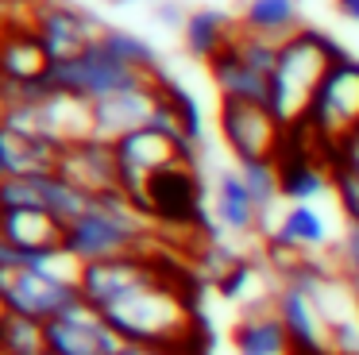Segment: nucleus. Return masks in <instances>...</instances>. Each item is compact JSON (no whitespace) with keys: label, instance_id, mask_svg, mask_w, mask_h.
I'll list each match as a JSON object with an SVG mask.
<instances>
[{"label":"nucleus","instance_id":"nucleus-6","mask_svg":"<svg viewBox=\"0 0 359 355\" xmlns=\"http://www.w3.org/2000/svg\"><path fill=\"white\" fill-rule=\"evenodd\" d=\"M302 123H309L317 131V139L328 151H336L351 131H359V58L340 54L332 62V69L325 74L309 116Z\"/></svg>","mask_w":359,"mask_h":355},{"label":"nucleus","instance_id":"nucleus-13","mask_svg":"<svg viewBox=\"0 0 359 355\" xmlns=\"http://www.w3.org/2000/svg\"><path fill=\"white\" fill-rule=\"evenodd\" d=\"M158 97H163V74L155 81H143V85H132V89L112 93V97L93 100V135L116 143L128 131L147 128L158 108Z\"/></svg>","mask_w":359,"mask_h":355},{"label":"nucleus","instance_id":"nucleus-28","mask_svg":"<svg viewBox=\"0 0 359 355\" xmlns=\"http://www.w3.org/2000/svg\"><path fill=\"white\" fill-rule=\"evenodd\" d=\"M0 355H47V328L24 313H12L0 324Z\"/></svg>","mask_w":359,"mask_h":355},{"label":"nucleus","instance_id":"nucleus-34","mask_svg":"<svg viewBox=\"0 0 359 355\" xmlns=\"http://www.w3.org/2000/svg\"><path fill=\"white\" fill-rule=\"evenodd\" d=\"M336 170H340V174H355L359 178V131H351V135L332 151V174H336Z\"/></svg>","mask_w":359,"mask_h":355},{"label":"nucleus","instance_id":"nucleus-24","mask_svg":"<svg viewBox=\"0 0 359 355\" xmlns=\"http://www.w3.org/2000/svg\"><path fill=\"white\" fill-rule=\"evenodd\" d=\"M271 239H278L286 247H297V251H317V247L328 243V224L313 205H290Z\"/></svg>","mask_w":359,"mask_h":355},{"label":"nucleus","instance_id":"nucleus-15","mask_svg":"<svg viewBox=\"0 0 359 355\" xmlns=\"http://www.w3.org/2000/svg\"><path fill=\"white\" fill-rule=\"evenodd\" d=\"M274 313L282 316L290 332V344H294L297 355H325L328 347V321L320 313V305L313 301V293H305L302 286L286 282L274 301Z\"/></svg>","mask_w":359,"mask_h":355},{"label":"nucleus","instance_id":"nucleus-37","mask_svg":"<svg viewBox=\"0 0 359 355\" xmlns=\"http://www.w3.org/2000/svg\"><path fill=\"white\" fill-rule=\"evenodd\" d=\"M16 267H24V255H20L8 239L0 236V270H16Z\"/></svg>","mask_w":359,"mask_h":355},{"label":"nucleus","instance_id":"nucleus-39","mask_svg":"<svg viewBox=\"0 0 359 355\" xmlns=\"http://www.w3.org/2000/svg\"><path fill=\"white\" fill-rule=\"evenodd\" d=\"M12 316V305H8V297H4V290H0V324Z\"/></svg>","mask_w":359,"mask_h":355},{"label":"nucleus","instance_id":"nucleus-2","mask_svg":"<svg viewBox=\"0 0 359 355\" xmlns=\"http://www.w3.org/2000/svg\"><path fill=\"white\" fill-rule=\"evenodd\" d=\"M340 46L325 35V31L302 27L290 39H282L278 66L271 74V112L278 116L286 128L302 123L313 108L325 74L332 69V62L340 58Z\"/></svg>","mask_w":359,"mask_h":355},{"label":"nucleus","instance_id":"nucleus-5","mask_svg":"<svg viewBox=\"0 0 359 355\" xmlns=\"http://www.w3.org/2000/svg\"><path fill=\"white\" fill-rule=\"evenodd\" d=\"M158 74H140V69L124 66L112 51H104L101 39H97L89 51H81L78 58H66V62H55L47 74V85L58 93H74L81 100H101V97H112L120 89H132V85H143V81H155Z\"/></svg>","mask_w":359,"mask_h":355},{"label":"nucleus","instance_id":"nucleus-29","mask_svg":"<svg viewBox=\"0 0 359 355\" xmlns=\"http://www.w3.org/2000/svg\"><path fill=\"white\" fill-rule=\"evenodd\" d=\"M240 174L248 182L251 197H255L259 213L266 216V208L282 197V174H278V162H240Z\"/></svg>","mask_w":359,"mask_h":355},{"label":"nucleus","instance_id":"nucleus-4","mask_svg":"<svg viewBox=\"0 0 359 355\" xmlns=\"http://www.w3.org/2000/svg\"><path fill=\"white\" fill-rule=\"evenodd\" d=\"M116 162H120V189H124L128 197H132V205L140 208L143 189H147V182L158 170L174 166V162H197V154H194V147L182 143L178 135L147 123V128H135V131H128L124 139H116Z\"/></svg>","mask_w":359,"mask_h":355},{"label":"nucleus","instance_id":"nucleus-33","mask_svg":"<svg viewBox=\"0 0 359 355\" xmlns=\"http://www.w3.org/2000/svg\"><path fill=\"white\" fill-rule=\"evenodd\" d=\"M336 197H340V208L348 213V224H359V178L355 174L336 170Z\"/></svg>","mask_w":359,"mask_h":355},{"label":"nucleus","instance_id":"nucleus-40","mask_svg":"<svg viewBox=\"0 0 359 355\" xmlns=\"http://www.w3.org/2000/svg\"><path fill=\"white\" fill-rule=\"evenodd\" d=\"M47 355H50V351H47Z\"/></svg>","mask_w":359,"mask_h":355},{"label":"nucleus","instance_id":"nucleus-10","mask_svg":"<svg viewBox=\"0 0 359 355\" xmlns=\"http://www.w3.org/2000/svg\"><path fill=\"white\" fill-rule=\"evenodd\" d=\"M0 290L8 297L12 313H24L32 321H55L58 313L81 301V286L50 278L39 267H16V270H0Z\"/></svg>","mask_w":359,"mask_h":355},{"label":"nucleus","instance_id":"nucleus-30","mask_svg":"<svg viewBox=\"0 0 359 355\" xmlns=\"http://www.w3.org/2000/svg\"><path fill=\"white\" fill-rule=\"evenodd\" d=\"M8 208H43V174L4 178L0 182V213Z\"/></svg>","mask_w":359,"mask_h":355},{"label":"nucleus","instance_id":"nucleus-26","mask_svg":"<svg viewBox=\"0 0 359 355\" xmlns=\"http://www.w3.org/2000/svg\"><path fill=\"white\" fill-rule=\"evenodd\" d=\"M43 208L55 213L58 220L70 228L78 216H86L93 208V193L78 189L74 182H66L62 174H43Z\"/></svg>","mask_w":359,"mask_h":355},{"label":"nucleus","instance_id":"nucleus-38","mask_svg":"<svg viewBox=\"0 0 359 355\" xmlns=\"http://www.w3.org/2000/svg\"><path fill=\"white\" fill-rule=\"evenodd\" d=\"M336 8H340L351 23H359V0H336Z\"/></svg>","mask_w":359,"mask_h":355},{"label":"nucleus","instance_id":"nucleus-36","mask_svg":"<svg viewBox=\"0 0 359 355\" xmlns=\"http://www.w3.org/2000/svg\"><path fill=\"white\" fill-rule=\"evenodd\" d=\"M186 15H189V12H186ZM186 15H182L178 4H158V8H155V20H158V23H170V27H186Z\"/></svg>","mask_w":359,"mask_h":355},{"label":"nucleus","instance_id":"nucleus-19","mask_svg":"<svg viewBox=\"0 0 359 355\" xmlns=\"http://www.w3.org/2000/svg\"><path fill=\"white\" fill-rule=\"evenodd\" d=\"M209 77L217 85L220 100H251V105H271V77L259 74L251 62L240 58L232 43H228L224 54L209 62Z\"/></svg>","mask_w":359,"mask_h":355},{"label":"nucleus","instance_id":"nucleus-14","mask_svg":"<svg viewBox=\"0 0 359 355\" xmlns=\"http://www.w3.org/2000/svg\"><path fill=\"white\" fill-rule=\"evenodd\" d=\"M58 174L66 182H74L86 193H112L120 189V162H116V143L101 135H89L81 143L62 147V159H58Z\"/></svg>","mask_w":359,"mask_h":355},{"label":"nucleus","instance_id":"nucleus-8","mask_svg":"<svg viewBox=\"0 0 359 355\" xmlns=\"http://www.w3.org/2000/svg\"><path fill=\"white\" fill-rule=\"evenodd\" d=\"M43 328H47V351L50 355H120L128 344L104 321L101 309H93L86 297L74 301L66 313H58Z\"/></svg>","mask_w":359,"mask_h":355},{"label":"nucleus","instance_id":"nucleus-1","mask_svg":"<svg viewBox=\"0 0 359 355\" xmlns=\"http://www.w3.org/2000/svg\"><path fill=\"white\" fill-rule=\"evenodd\" d=\"M101 313L128 344H166V347L194 344L197 321H194L189 293L166 270L158 278H151V282H143L140 290L112 301Z\"/></svg>","mask_w":359,"mask_h":355},{"label":"nucleus","instance_id":"nucleus-17","mask_svg":"<svg viewBox=\"0 0 359 355\" xmlns=\"http://www.w3.org/2000/svg\"><path fill=\"white\" fill-rule=\"evenodd\" d=\"M0 236L27 259V255L66 247V224L47 208H8L0 213Z\"/></svg>","mask_w":359,"mask_h":355},{"label":"nucleus","instance_id":"nucleus-23","mask_svg":"<svg viewBox=\"0 0 359 355\" xmlns=\"http://www.w3.org/2000/svg\"><path fill=\"white\" fill-rule=\"evenodd\" d=\"M236 355H297L278 313H248L232 328Z\"/></svg>","mask_w":359,"mask_h":355},{"label":"nucleus","instance_id":"nucleus-11","mask_svg":"<svg viewBox=\"0 0 359 355\" xmlns=\"http://www.w3.org/2000/svg\"><path fill=\"white\" fill-rule=\"evenodd\" d=\"M163 262L155 255H120V259H101L86 262L81 270V297L93 309H109L112 301H120L124 293L140 290L143 282L163 274Z\"/></svg>","mask_w":359,"mask_h":355},{"label":"nucleus","instance_id":"nucleus-21","mask_svg":"<svg viewBox=\"0 0 359 355\" xmlns=\"http://www.w3.org/2000/svg\"><path fill=\"white\" fill-rule=\"evenodd\" d=\"M212 213H217V224L228 232H251L263 213H259L255 197H251L248 182H243L240 170H220L217 185H212Z\"/></svg>","mask_w":359,"mask_h":355},{"label":"nucleus","instance_id":"nucleus-16","mask_svg":"<svg viewBox=\"0 0 359 355\" xmlns=\"http://www.w3.org/2000/svg\"><path fill=\"white\" fill-rule=\"evenodd\" d=\"M278 174H282V197L290 205H309L313 197H325L328 189H336L332 162L320 159V154L302 151L290 139H286V151L278 159Z\"/></svg>","mask_w":359,"mask_h":355},{"label":"nucleus","instance_id":"nucleus-18","mask_svg":"<svg viewBox=\"0 0 359 355\" xmlns=\"http://www.w3.org/2000/svg\"><path fill=\"white\" fill-rule=\"evenodd\" d=\"M58 159H62L58 143L24 135V131L0 123V182L27 174H58Z\"/></svg>","mask_w":359,"mask_h":355},{"label":"nucleus","instance_id":"nucleus-31","mask_svg":"<svg viewBox=\"0 0 359 355\" xmlns=\"http://www.w3.org/2000/svg\"><path fill=\"white\" fill-rule=\"evenodd\" d=\"M251 262H243V259H228V267L217 274V290H220V297H228V301H240L243 293H248V286H251Z\"/></svg>","mask_w":359,"mask_h":355},{"label":"nucleus","instance_id":"nucleus-27","mask_svg":"<svg viewBox=\"0 0 359 355\" xmlns=\"http://www.w3.org/2000/svg\"><path fill=\"white\" fill-rule=\"evenodd\" d=\"M101 46L112 51L124 66L140 69V74H158V54L147 39H140L135 31H124V27H104L101 31Z\"/></svg>","mask_w":359,"mask_h":355},{"label":"nucleus","instance_id":"nucleus-20","mask_svg":"<svg viewBox=\"0 0 359 355\" xmlns=\"http://www.w3.org/2000/svg\"><path fill=\"white\" fill-rule=\"evenodd\" d=\"M50 54L35 27H12L0 35V77L8 81H43L50 74Z\"/></svg>","mask_w":359,"mask_h":355},{"label":"nucleus","instance_id":"nucleus-12","mask_svg":"<svg viewBox=\"0 0 359 355\" xmlns=\"http://www.w3.org/2000/svg\"><path fill=\"white\" fill-rule=\"evenodd\" d=\"M32 27H35V35L43 39L50 62L78 58V54L89 51L104 31L93 15L81 12V8H74V4H39L35 8Z\"/></svg>","mask_w":359,"mask_h":355},{"label":"nucleus","instance_id":"nucleus-7","mask_svg":"<svg viewBox=\"0 0 359 355\" xmlns=\"http://www.w3.org/2000/svg\"><path fill=\"white\" fill-rule=\"evenodd\" d=\"M220 135L236 154V162H278L290 128L271 112V105L220 100Z\"/></svg>","mask_w":359,"mask_h":355},{"label":"nucleus","instance_id":"nucleus-25","mask_svg":"<svg viewBox=\"0 0 359 355\" xmlns=\"http://www.w3.org/2000/svg\"><path fill=\"white\" fill-rule=\"evenodd\" d=\"M240 23L282 43L294 31H302V12H297V0H248Z\"/></svg>","mask_w":359,"mask_h":355},{"label":"nucleus","instance_id":"nucleus-3","mask_svg":"<svg viewBox=\"0 0 359 355\" xmlns=\"http://www.w3.org/2000/svg\"><path fill=\"white\" fill-rule=\"evenodd\" d=\"M66 247L81 262L147 255V216L132 205V197L124 189L97 193L93 208L66 228Z\"/></svg>","mask_w":359,"mask_h":355},{"label":"nucleus","instance_id":"nucleus-22","mask_svg":"<svg viewBox=\"0 0 359 355\" xmlns=\"http://www.w3.org/2000/svg\"><path fill=\"white\" fill-rule=\"evenodd\" d=\"M236 27H240V23H236L228 12H220V8H194V12L186 15L182 39H186V46H189V54H194V58L212 62L217 54L228 51Z\"/></svg>","mask_w":359,"mask_h":355},{"label":"nucleus","instance_id":"nucleus-9","mask_svg":"<svg viewBox=\"0 0 359 355\" xmlns=\"http://www.w3.org/2000/svg\"><path fill=\"white\" fill-rule=\"evenodd\" d=\"M143 216L170 228H189L201 216V174L194 162H174L158 170L143 189Z\"/></svg>","mask_w":359,"mask_h":355},{"label":"nucleus","instance_id":"nucleus-35","mask_svg":"<svg viewBox=\"0 0 359 355\" xmlns=\"http://www.w3.org/2000/svg\"><path fill=\"white\" fill-rule=\"evenodd\" d=\"M120 355H189V347H166V344H124Z\"/></svg>","mask_w":359,"mask_h":355},{"label":"nucleus","instance_id":"nucleus-32","mask_svg":"<svg viewBox=\"0 0 359 355\" xmlns=\"http://www.w3.org/2000/svg\"><path fill=\"white\" fill-rule=\"evenodd\" d=\"M340 262H344V282L359 297V224H348V236L340 243Z\"/></svg>","mask_w":359,"mask_h":355}]
</instances>
